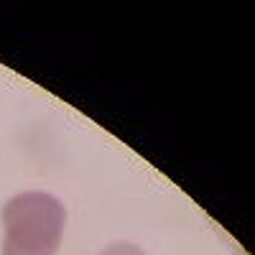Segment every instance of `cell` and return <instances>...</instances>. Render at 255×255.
Listing matches in <instances>:
<instances>
[{"label":"cell","mask_w":255,"mask_h":255,"mask_svg":"<svg viewBox=\"0 0 255 255\" xmlns=\"http://www.w3.org/2000/svg\"><path fill=\"white\" fill-rule=\"evenodd\" d=\"M97 255H148L140 245L135 243H128V240H118V243H110V245H105Z\"/></svg>","instance_id":"obj_2"},{"label":"cell","mask_w":255,"mask_h":255,"mask_svg":"<svg viewBox=\"0 0 255 255\" xmlns=\"http://www.w3.org/2000/svg\"><path fill=\"white\" fill-rule=\"evenodd\" d=\"M3 255H56L67 230V207L41 189L18 191L3 209Z\"/></svg>","instance_id":"obj_1"}]
</instances>
